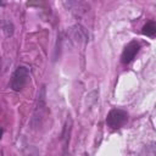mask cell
Wrapping results in <instances>:
<instances>
[{
	"label": "cell",
	"mask_w": 156,
	"mask_h": 156,
	"mask_svg": "<svg viewBox=\"0 0 156 156\" xmlns=\"http://www.w3.org/2000/svg\"><path fill=\"white\" fill-rule=\"evenodd\" d=\"M69 35H71L72 40L77 44H82V43L88 41V33H87L85 28L79 26V24H76V26L69 28Z\"/></svg>",
	"instance_id": "277c9868"
},
{
	"label": "cell",
	"mask_w": 156,
	"mask_h": 156,
	"mask_svg": "<svg viewBox=\"0 0 156 156\" xmlns=\"http://www.w3.org/2000/svg\"><path fill=\"white\" fill-rule=\"evenodd\" d=\"M1 5H2V4H1V1H0V6H1Z\"/></svg>",
	"instance_id": "ba28073f"
},
{
	"label": "cell",
	"mask_w": 156,
	"mask_h": 156,
	"mask_svg": "<svg viewBox=\"0 0 156 156\" xmlns=\"http://www.w3.org/2000/svg\"><path fill=\"white\" fill-rule=\"evenodd\" d=\"M139 48H140L139 43H136V41H130V43L124 48V50H123V52H122V56H121V61H122L123 63H129V62L135 57L136 52L139 51Z\"/></svg>",
	"instance_id": "5b68a950"
},
{
	"label": "cell",
	"mask_w": 156,
	"mask_h": 156,
	"mask_svg": "<svg viewBox=\"0 0 156 156\" xmlns=\"http://www.w3.org/2000/svg\"><path fill=\"white\" fill-rule=\"evenodd\" d=\"M66 6L76 17H83L90 11V6L85 0H66Z\"/></svg>",
	"instance_id": "7a4b0ae2"
},
{
	"label": "cell",
	"mask_w": 156,
	"mask_h": 156,
	"mask_svg": "<svg viewBox=\"0 0 156 156\" xmlns=\"http://www.w3.org/2000/svg\"><path fill=\"white\" fill-rule=\"evenodd\" d=\"M29 79V72L26 67H18L13 76H12V79H11V88L16 91L21 90L28 82Z\"/></svg>",
	"instance_id": "6da1fadb"
},
{
	"label": "cell",
	"mask_w": 156,
	"mask_h": 156,
	"mask_svg": "<svg viewBox=\"0 0 156 156\" xmlns=\"http://www.w3.org/2000/svg\"><path fill=\"white\" fill-rule=\"evenodd\" d=\"M141 33H143L144 35H147V37H154L155 33H156V24H155L154 22L146 23V24L143 27Z\"/></svg>",
	"instance_id": "8992f818"
},
{
	"label": "cell",
	"mask_w": 156,
	"mask_h": 156,
	"mask_svg": "<svg viewBox=\"0 0 156 156\" xmlns=\"http://www.w3.org/2000/svg\"><path fill=\"white\" fill-rule=\"evenodd\" d=\"M1 134H2V129H1V127H0V138H1Z\"/></svg>",
	"instance_id": "52a82bcc"
},
{
	"label": "cell",
	"mask_w": 156,
	"mask_h": 156,
	"mask_svg": "<svg viewBox=\"0 0 156 156\" xmlns=\"http://www.w3.org/2000/svg\"><path fill=\"white\" fill-rule=\"evenodd\" d=\"M127 118H128V116H127V113L124 111L115 108V110H111L110 113L107 115L106 122H107L108 127L116 129V128L122 127L127 122Z\"/></svg>",
	"instance_id": "3957f363"
}]
</instances>
